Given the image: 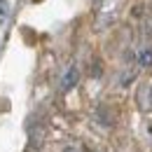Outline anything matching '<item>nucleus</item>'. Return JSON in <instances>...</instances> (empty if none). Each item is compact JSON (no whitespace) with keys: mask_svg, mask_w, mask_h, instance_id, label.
Wrapping results in <instances>:
<instances>
[{"mask_svg":"<svg viewBox=\"0 0 152 152\" xmlns=\"http://www.w3.org/2000/svg\"><path fill=\"white\" fill-rule=\"evenodd\" d=\"M136 101L140 108H152V84H140L138 94H136Z\"/></svg>","mask_w":152,"mask_h":152,"instance_id":"nucleus-1","label":"nucleus"},{"mask_svg":"<svg viewBox=\"0 0 152 152\" xmlns=\"http://www.w3.org/2000/svg\"><path fill=\"white\" fill-rule=\"evenodd\" d=\"M138 61H140V66H152V52H150V49H145V52H140V56H138Z\"/></svg>","mask_w":152,"mask_h":152,"instance_id":"nucleus-2","label":"nucleus"},{"mask_svg":"<svg viewBox=\"0 0 152 152\" xmlns=\"http://www.w3.org/2000/svg\"><path fill=\"white\" fill-rule=\"evenodd\" d=\"M145 35L152 38V21H148V26H145Z\"/></svg>","mask_w":152,"mask_h":152,"instance_id":"nucleus-3","label":"nucleus"}]
</instances>
